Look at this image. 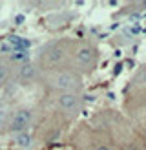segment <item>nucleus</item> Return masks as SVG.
<instances>
[{"label": "nucleus", "instance_id": "obj_1", "mask_svg": "<svg viewBox=\"0 0 146 150\" xmlns=\"http://www.w3.org/2000/svg\"><path fill=\"white\" fill-rule=\"evenodd\" d=\"M73 50H75V44H73V40H69V39H60V40L49 42L48 46L42 48L39 62L48 71L58 70V68H66V62L71 59Z\"/></svg>", "mask_w": 146, "mask_h": 150}, {"label": "nucleus", "instance_id": "obj_2", "mask_svg": "<svg viewBox=\"0 0 146 150\" xmlns=\"http://www.w3.org/2000/svg\"><path fill=\"white\" fill-rule=\"evenodd\" d=\"M46 82L51 90L58 93H80L82 92V75L71 68H58L48 71Z\"/></svg>", "mask_w": 146, "mask_h": 150}, {"label": "nucleus", "instance_id": "obj_3", "mask_svg": "<svg viewBox=\"0 0 146 150\" xmlns=\"http://www.w3.org/2000/svg\"><path fill=\"white\" fill-rule=\"evenodd\" d=\"M71 70H75L79 75L82 73H91L99 64V51L95 50L91 44L88 42H80L75 44V50L71 53Z\"/></svg>", "mask_w": 146, "mask_h": 150}, {"label": "nucleus", "instance_id": "obj_4", "mask_svg": "<svg viewBox=\"0 0 146 150\" xmlns=\"http://www.w3.org/2000/svg\"><path fill=\"white\" fill-rule=\"evenodd\" d=\"M31 123H33V110L22 106V108L15 110L11 114V117L7 119L6 130H7V134H11V136H18L22 132H27Z\"/></svg>", "mask_w": 146, "mask_h": 150}, {"label": "nucleus", "instance_id": "obj_5", "mask_svg": "<svg viewBox=\"0 0 146 150\" xmlns=\"http://www.w3.org/2000/svg\"><path fill=\"white\" fill-rule=\"evenodd\" d=\"M57 106L66 115H77L84 106V99L80 93H58Z\"/></svg>", "mask_w": 146, "mask_h": 150}, {"label": "nucleus", "instance_id": "obj_6", "mask_svg": "<svg viewBox=\"0 0 146 150\" xmlns=\"http://www.w3.org/2000/svg\"><path fill=\"white\" fill-rule=\"evenodd\" d=\"M39 71L40 68L36 66L35 62L31 61H24V62H20L17 66V71H15V77H17V82L18 84H29V82H33L36 77H39Z\"/></svg>", "mask_w": 146, "mask_h": 150}, {"label": "nucleus", "instance_id": "obj_7", "mask_svg": "<svg viewBox=\"0 0 146 150\" xmlns=\"http://www.w3.org/2000/svg\"><path fill=\"white\" fill-rule=\"evenodd\" d=\"M13 143L20 150H31L35 146V139H33V136L29 132H22L18 136H13Z\"/></svg>", "mask_w": 146, "mask_h": 150}, {"label": "nucleus", "instance_id": "obj_8", "mask_svg": "<svg viewBox=\"0 0 146 150\" xmlns=\"http://www.w3.org/2000/svg\"><path fill=\"white\" fill-rule=\"evenodd\" d=\"M13 59H7V57H0V86L4 84V82L7 81L13 75Z\"/></svg>", "mask_w": 146, "mask_h": 150}, {"label": "nucleus", "instance_id": "obj_9", "mask_svg": "<svg viewBox=\"0 0 146 150\" xmlns=\"http://www.w3.org/2000/svg\"><path fill=\"white\" fill-rule=\"evenodd\" d=\"M137 79H139V82H141L142 86H146V70H142L141 73L137 75Z\"/></svg>", "mask_w": 146, "mask_h": 150}, {"label": "nucleus", "instance_id": "obj_10", "mask_svg": "<svg viewBox=\"0 0 146 150\" xmlns=\"http://www.w3.org/2000/svg\"><path fill=\"white\" fill-rule=\"evenodd\" d=\"M93 150H112V148H110L108 145H97V146H95Z\"/></svg>", "mask_w": 146, "mask_h": 150}, {"label": "nucleus", "instance_id": "obj_11", "mask_svg": "<svg viewBox=\"0 0 146 150\" xmlns=\"http://www.w3.org/2000/svg\"><path fill=\"white\" fill-rule=\"evenodd\" d=\"M2 103H4V101H2V95H0V108H2Z\"/></svg>", "mask_w": 146, "mask_h": 150}]
</instances>
